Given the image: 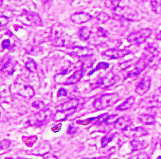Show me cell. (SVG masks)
Listing matches in <instances>:
<instances>
[{"label":"cell","instance_id":"cell-24","mask_svg":"<svg viewBox=\"0 0 161 159\" xmlns=\"http://www.w3.org/2000/svg\"><path fill=\"white\" fill-rule=\"evenodd\" d=\"M108 66H109V64H108V63H106V62H100L99 64H97V66H96V67L93 70H92L91 72H89V75H92L93 73H95V72H97V71L101 70V69H107Z\"/></svg>","mask_w":161,"mask_h":159},{"label":"cell","instance_id":"cell-27","mask_svg":"<svg viewBox=\"0 0 161 159\" xmlns=\"http://www.w3.org/2000/svg\"><path fill=\"white\" fill-rule=\"evenodd\" d=\"M148 158H149V157H148L147 154L145 153V152H141V153L133 156V158L130 159H148Z\"/></svg>","mask_w":161,"mask_h":159},{"label":"cell","instance_id":"cell-1","mask_svg":"<svg viewBox=\"0 0 161 159\" xmlns=\"http://www.w3.org/2000/svg\"><path fill=\"white\" fill-rule=\"evenodd\" d=\"M120 100V96L117 93L103 94L97 99H96L93 103V106L96 110H103L114 105Z\"/></svg>","mask_w":161,"mask_h":159},{"label":"cell","instance_id":"cell-37","mask_svg":"<svg viewBox=\"0 0 161 159\" xmlns=\"http://www.w3.org/2000/svg\"><path fill=\"white\" fill-rule=\"evenodd\" d=\"M83 159H102L101 158H83Z\"/></svg>","mask_w":161,"mask_h":159},{"label":"cell","instance_id":"cell-21","mask_svg":"<svg viewBox=\"0 0 161 159\" xmlns=\"http://www.w3.org/2000/svg\"><path fill=\"white\" fill-rule=\"evenodd\" d=\"M25 66H26V70H28L29 72H35L37 69V65L36 62L32 59H29L28 61L26 63V65H25Z\"/></svg>","mask_w":161,"mask_h":159},{"label":"cell","instance_id":"cell-6","mask_svg":"<svg viewBox=\"0 0 161 159\" xmlns=\"http://www.w3.org/2000/svg\"><path fill=\"white\" fill-rule=\"evenodd\" d=\"M150 86H151V78L149 76H144L137 85L135 92L139 95H144L149 91Z\"/></svg>","mask_w":161,"mask_h":159},{"label":"cell","instance_id":"cell-33","mask_svg":"<svg viewBox=\"0 0 161 159\" xmlns=\"http://www.w3.org/2000/svg\"><path fill=\"white\" fill-rule=\"evenodd\" d=\"M40 104H43V102L37 101V102H35L34 103L32 104V105H33V107H34L37 108V109H39V108H41V106H43V105H40Z\"/></svg>","mask_w":161,"mask_h":159},{"label":"cell","instance_id":"cell-29","mask_svg":"<svg viewBox=\"0 0 161 159\" xmlns=\"http://www.w3.org/2000/svg\"><path fill=\"white\" fill-rule=\"evenodd\" d=\"M42 156L43 157L44 159H58V158L55 155L50 153V152H46V153L43 154Z\"/></svg>","mask_w":161,"mask_h":159},{"label":"cell","instance_id":"cell-30","mask_svg":"<svg viewBox=\"0 0 161 159\" xmlns=\"http://www.w3.org/2000/svg\"><path fill=\"white\" fill-rule=\"evenodd\" d=\"M68 95V92L64 89L63 88H62V89H60L58 91V97H66V96Z\"/></svg>","mask_w":161,"mask_h":159},{"label":"cell","instance_id":"cell-15","mask_svg":"<svg viewBox=\"0 0 161 159\" xmlns=\"http://www.w3.org/2000/svg\"><path fill=\"white\" fill-rule=\"evenodd\" d=\"M18 94L26 98V99H30V98H32L35 95V91L32 86L25 85L18 91Z\"/></svg>","mask_w":161,"mask_h":159},{"label":"cell","instance_id":"cell-35","mask_svg":"<svg viewBox=\"0 0 161 159\" xmlns=\"http://www.w3.org/2000/svg\"><path fill=\"white\" fill-rule=\"evenodd\" d=\"M156 39H158V40L161 41V31H160V32H159L158 34L156 35Z\"/></svg>","mask_w":161,"mask_h":159},{"label":"cell","instance_id":"cell-14","mask_svg":"<svg viewBox=\"0 0 161 159\" xmlns=\"http://www.w3.org/2000/svg\"><path fill=\"white\" fill-rule=\"evenodd\" d=\"M76 109H71V110H62L58 111L54 115V120H63L72 115L73 112H76Z\"/></svg>","mask_w":161,"mask_h":159},{"label":"cell","instance_id":"cell-26","mask_svg":"<svg viewBox=\"0 0 161 159\" xmlns=\"http://www.w3.org/2000/svg\"><path fill=\"white\" fill-rule=\"evenodd\" d=\"M116 120V115H112V116H108L106 117L104 123L106 124H110V123H114L115 121Z\"/></svg>","mask_w":161,"mask_h":159},{"label":"cell","instance_id":"cell-23","mask_svg":"<svg viewBox=\"0 0 161 159\" xmlns=\"http://www.w3.org/2000/svg\"><path fill=\"white\" fill-rule=\"evenodd\" d=\"M152 10L158 14H161V3L158 1H151Z\"/></svg>","mask_w":161,"mask_h":159},{"label":"cell","instance_id":"cell-28","mask_svg":"<svg viewBox=\"0 0 161 159\" xmlns=\"http://www.w3.org/2000/svg\"><path fill=\"white\" fill-rule=\"evenodd\" d=\"M97 33H98V34H99V36L102 37H108V31H106V29H104L102 28L98 29Z\"/></svg>","mask_w":161,"mask_h":159},{"label":"cell","instance_id":"cell-13","mask_svg":"<svg viewBox=\"0 0 161 159\" xmlns=\"http://www.w3.org/2000/svg\"><path fill=\"white\" fill-rule=\"evenodd\" d=\"M85 72V70L84 67H83V65H82V67L80 70L77 71V72H74L72 76H70L69 78H68V80H66V82L64 83V85H73L75 83H78L80 80L82 78L83 74Z\"/></svg>","mask_w":161,"mask_h":159},{"label":"cell","instance_id":"cell-36","mask_svg":"<svg viewBox=\"0 0 161 159\" xmlns=\"http://www.w3.org/2000/svg\"><path fill=\"white\" fill-rule=\"evenodd\" d=\"M67 72H68V70H64V72H61V75H64L67 74Z\"/></svg>","mask_w":161,"mask_h":159},{"label":"cell","instance_id":"cell-25","mask_svg":"<svg viewBox=\"0 0 161 159\" xmlns=\"http://www.w3.org/2000/svg\"><path fill=\"white\" fill-rule=\"evenodd\" d=\"M114 137H115V134H112L111 136H105L104 137H102V139L101 140L102 147H106V146H107L108 144L110 143V142L114 139Z\"/></svg>","mask_w":161,"mask_h":159},{"label":"cell","instance_id":"cell-16","mask_svg":"<svg viewBox=\"0 0 161 159\" xmlns=\"http://www.w3.org/2000/svg\"><path fill=\"white\" fill-rule=\"evenodd\" d=\"M25 17L26 18V20H29V22L35 24V25H41L42 24V20L40 16H38L37 13L35 12H26L24 14Z\"/></svg>","mask_w":161,"mask_h":159},{"label":"cell","instance_id":"cell-11","mask_svg":"<svg viewBox=\"0 0 161 159\" xmlns=\"http://www.w3.org/2000/svg\"><path fill=\"white\" fill-rule=\"evenodd\" d=\"M81 104V99H71L69 101L64 102L58 107H56V110L58 111L71 110V109H76L78 107L79 105Z\"/></svg>","mask_w":161,"mask_h":159},{"label":"cell","instance_id":"cell-18","mask_svg":"<svg viewBox=\"0 0 161 159\" xmlns=\"http://www.w3.org/2000/svg\"><path fill=\"white\" fill-rule=\"evenodd\" d=\"M139 120L146 125H153L155 123L154 117L149 114H141L139 116Z\"/></svg>","mask_w":161,"mask_h":159},{"label":"cell","instance_id":"cell-8","mask_svg":"<svg viewBox=\"0 0 161 159\" xmlns=\"http://www.w3.org/2000/svg\"><path fill=\"white\" fill-rule=\"evenodd\" d=\"M129 52L127 50H117V49H109L102 53V55L109 58L110 59H119L125 57L127 55Z\"/></svg>","mask_w":161,"mask_h":159},{"label":"cell","instance_id":"cell-39","mask_svg":"<svg viewBox=\"0 0 161 159\" xmlns=\"http://www.w3.org/2000/svg\"><path fill=\"white\" fill-rule=\"evenodd\" d=\"M6 159H12V158H7Z\"/></svg>","mask_w":161,"mask_h":159},{"label":"cell","instance_id":"cell-32","mask_svg":"<svg viewBox=\"0 0 161 159\" xmlns=\"http://www.w3.org/2000/svg\"><path fill=\"white\" fill-rule=\"evenodd\" d=\"M10 42L9 39H5L2 42V47L4 49H6V48H10Z\"/></svg>","mask_w":161,"mask_h":159},{"label":"cell","instance_id":"cell-22","mask_svg":"<svg viewBox=\"0 0 161 159\" xmlns=\"http://www.w3.org/2000/svg\"><path fill=\"white\" fill-rule=\"evenodd\" d=\"M97 19L100 24H105L110 19V16L107 13H106V12H101L97 15Z\"/></svg>","mask_w":161,"mask_h":159},{"label":"cell","instance_id":"cell-40","mask_svg":"<svg viewBox=\"0 0 161 159\" xmlns=\"http://www.w3.org/2000/svg\"><path fill=\"white\" fill-rule=\"evenodd\" d=\"M22 159H24V158H22Z\"/></svg>","mask_w":161,"mask_h":159},{"label":"cell","instance_id":"cell-41","mask_svg":"<svg viewBox=\"0 0 161 159\" xmlns=\"http://www.w3.org/2000/svg\"><path fill=\"white\" fill-rule=\"evenodd\" d=\"M160 145H161V143H160Z\"/></svg>","mask_w":161,"mask_h":159},{"label":"cell","instance_id":"cell-38","mask_svg":"<svg viewBox=\"0 0 161 159\" xmlns=\"http://www.w3.org/2000/svg\"><path fill=\"white\" fill-rule=\"evenodd\" d=\"M158 159H161V156H159L158 158Z\"/></svg>","mask_w":161,"mask_h":159},{"label":"cell","instance_id":"cell-19","mask_svg":"<svg viewBox=\"0 0 161 159\" xmlns=\"http://www.w3.org/2000/svg\"><path fill=\"white\" fill-rule=\"evenodd\" d=\"M92 31L87 27H82L79 30V37L83 40H87L90 37Z\"/></svg>","mask_w":161,"mask_h":159},{"label":"cell","instance_id":"cell-2","mask_svg":"<svg viewBox=\"0 0 161 159\" xmlns=\"http://www.w3.org/2000/svg\"><path fill=\"white\" fill-rule=\"evenodd\" d=\"M152 33V29H141L129 34L128 37H127V39L130 43L133 44V45H141L149 38Z\"/></svg>","mask_w":161,"mask_h":159},{"label":"cell","instance_id":"cell-34","mask_svg":"<svg viewBox=\"0 0 161 159\" xmlns=\"http://www.w3.org/2000/svg\"><path fill=\"white\" fill-rule=\"evenodd\" d=\"M61 128H62V124H59L58 125H55V126H54L53 128H52V130H53L54 132H58V131H59L61 130Z\"/></svg>","mask_w":161,"mask_h":159},{"label":"cell","instance_id":"cell-4","mask_svg":"<svg viewBox=\"0 0 161 159\" xmlns=\"http://www.w3.org/2000/svg\"><path fill=\"white\" fill-rule=\"evenodd\" d=\"M63 37V26L59 24H56L53 26L51 31V39L54 43V45L57 46L65 45L67 41Z\"/></svg>","mask_w":161,"mask_h":159},{"label":"cell","instance_id":"cell-12","mask_svg":"<svg viewBox=\"0 0 161 159\" xmlns=\"http://www.w3.org/2000/svg\"><path fill=\"white\" fill-rule=\"evenodd\" d=\"M73 53L76 56L78 57H87L92 55V51L88 47H83V46H76L73 48Z\"/></svg>","mask_w":161,"mask_h":159},{"label":"cell","instance_id":"cell-17","mask_svg":"<svg viewBox=\"0 0 161 159\" xmlns=\"http://www.w3.org/2000/svg\"><path fill=\"white\" fill-rule=\"evenodd\" d=\"M135 102V98L133 97H130L129 98L125 100V101L123 102L122 104H120V106H118L116 108V110L120 111H125L129 110L132 107V106L133 105Z\"/></svg>","mask_w":161,"mask_h":159},{"label":"cell","instance_id":"cell-7","mask_svg":"<svg viewBox=\"0 0 161 159\" xmlns=\"http://www.w3.org/2000/svg\"><path fill=\"white\" fill-rule=\"evenodd\" d=\"M92 17L91 15L84 12H75L70 16L71 20L78 24H83V23L89 21V20L92 19Z\"/></svg>","mask_w":161,"mask_h":159},{"label":"cell","instance_id":"cell-20","mask_svg":"<svg viewBox=\"0 0 161 159\" xmlns=\"http://www.w3.org/2000/svg\"><path fill=\"white\" fill-rule=\"evenodd\" d=\"M130 145L132 147V151H137V150H139L142 149L145 147V145H144V142L139 141V140H133L130 142Z\"/></svg>","mask_w":161,"mask_h":159},{"label":"cell","instance_id":"cell-5","mask_svg":"<svg viewBox=\"0 0 161 159\" xmlns=\"http://www.w3.org/2000/svg\"><path fill=\"white\" fill-rule=\"evenodd\" d=\"M116 82V75L114 72H109L106 76L100 80L97 83V86L102 88V89H108L112 86Z\"/></svg>","mask_w":161,"mask_h":159},{"label":"cell","instance_id":"cell-3","mask_svg":"<svg viewBox=\"0 0 161 159\" xmlns=\"http://www.w3.org/2000/svg\"><path fill=\"white\" fill-rule=\"evenodd\" d=\"M52 116V112L49 110H43L40 112L35 114L34 116L30 117L27 123L29 125H34V126H40L43 125L44 123L49 121Z\"/></svg>","mask_w":161,"mask_h":159},{"label":"cell","instance_id":"cell-9","mask_svg":"<svg viewBox=\"0 0 161 159\" xmlns=\"http://www.w3.org/2000/svg\"><path fill=\"white\" fill-rule=\"evenodd\" d=\"M124 134L128 137H141L147 135L148 132L145 129L142 127H136L134 129H127V130L123 131Z\"/></svg>","mask_w":161,"mask_h":159},{"label":"cell","instance_id":"cell-31","mask_svg":"<svg viewBox=\"0 0 161 159\" xmlns=\"http://www.w3.org/2000/svg\"><path fill=\"white\" fill-rule=\"evenodd\" d=\"M76 131H77V129L76 128V127H75L74 125H70V126L68 127V133L69 134H74L76 132Z\"/></svg>","mask_w":161,"mask_h":159},{"label":"cell","instance_id":"cell-10","mask_svg":"<svg viewBox=\"0 0 161 159\" xmlns=\"http://www.w3.org/2000/svg\"><path fill=\"white\" fill-rule=\"evenodd\" d=\"M114 124L115 128L124 131L130 128V126L132 124V121L131 119L130 118V117L124 116L116 119V120L115 121Z\"/></svg>","mask_w":161,"mask_h":159}]
</instances>
